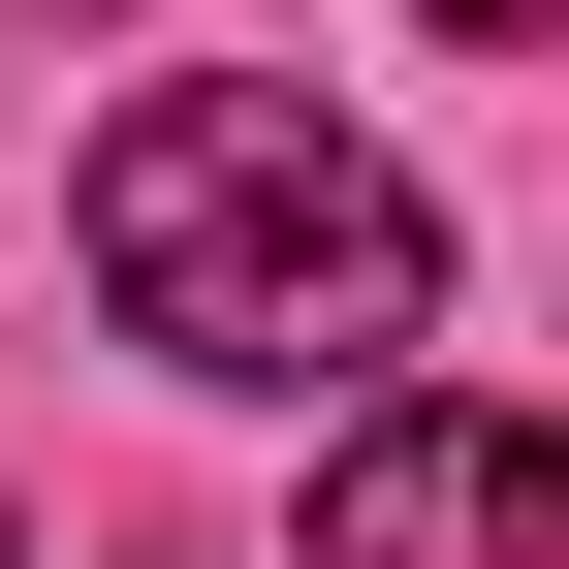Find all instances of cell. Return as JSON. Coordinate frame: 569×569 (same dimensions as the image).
Masks as SVG:
<instances>
[{"label": "cell", "mask_w": 569, "mask_h": 569, "mask_svg": "<svg viewBox=\"0 0 569 569\" xmlns=\"http://www.w3.org/2000/svg\"><path fill=\"white\" fill-rule=\"evenodd\" d=\"M96 317L159 348V380H380V348L443 317V222H411L380 127L190 63V96L96 127Z\"/></svg>", "instance_id": "obj_1"}, {"label": "cell", "mask_w": 569, "mask_h": 569, "mask_svg": "<svg viewBox=\"0 0 569 569\" xmlns=\"http://www.w3.org/2000/svg\"><path fill=\"white\" fill-rule=\"evenodd\" d=\"M317 569H569V443L475 411V380H380L348 475H317Z\"/></svg>", "instance_id": "obj_2"}, {"label": "cell", "mask_w": 569, "mask_h": 569, "mask_svg": "<svg viewBox=\"0 0 569 569\" xmlns=\"http://www.w3.org/2000/svg\"><path fill=\"white\" fill-rule=\"evenodd\" d=\"M443 32H475V63H538V0H443Z\"/></svg>", "instance_id": "obj_3"}, {"label": "cell", "mask_w": 569, "mask_h": 569, "mask_svg": "<svg viewBox=\"0 0 569 569\" xmlns=\"http://www.w3.org/2000/svg\"><path fill=\"white\" fill-rule=\"evenodd\" d=\"M0 569H32V538H0Z\"/></svg>", "instance_id": "obj_4"}]
</instances>
